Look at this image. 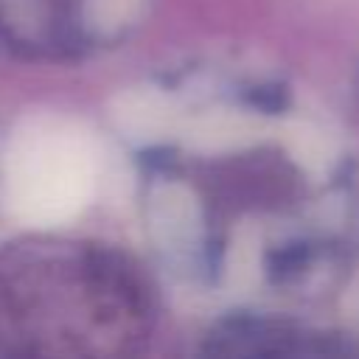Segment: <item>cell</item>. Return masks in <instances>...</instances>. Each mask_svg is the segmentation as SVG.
I'll list each match as a JSON object with an SVG mask.
<instances>
[{"mask_svg": "<svg viewBox=\"0 0 359 359\" xmlns=\"http://www.w3.org/2000/svg\"><path fill=\"white\" fill-rule=\"evenodd\" d=\"M11 210L28 224H59L81 210L93 191V154L84 137L65 126H34L6 165Z\"/></svg>", "mask_w": 359, "mask_h": 359, "instance_id": "obj_1", "label": "cell"}]
</instances>
